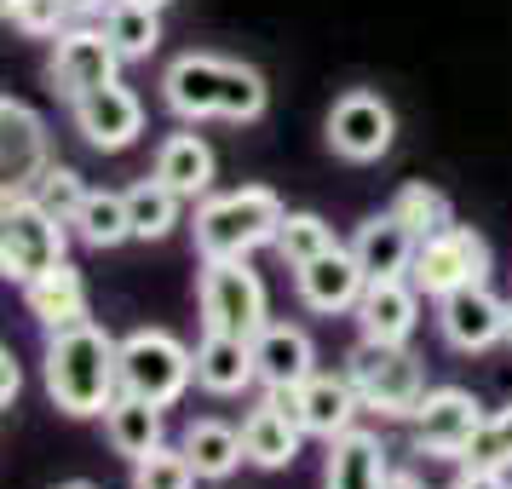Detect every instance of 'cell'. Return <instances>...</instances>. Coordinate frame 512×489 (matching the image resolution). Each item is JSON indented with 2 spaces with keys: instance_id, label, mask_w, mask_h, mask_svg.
Here are the masks:
<instances>
[{
  "instance_id": "obj_14",
  "label": "cell",
  "mask_w": 512,
  "mask_h": 489,
  "mask_svg": "<svg viewBox=\"0 0 512 489\" xmlns=\"http://www.w3.org/2000/svg\"><path fill=\"white\" fill-rule=\"evenodd\" d=\"M294 288H300L305 311H317V317H346V311H357L369 277H363V265H357L351 248H328L323 259H311V265L294 271Z\"/></svg>"
},
{
  "instance_id": "obj_26",
  "label": "cell",
  "mask_w": 512,
  "mask_h": 489,
  "mask_svg": "<svg viewBox=\"0 0 512 489\" xmlns=\"http://www.w3.org/2000/svg\"><path fill=\"white\" fill-rule=\"evenodd\" d=\"M156 179L173 185L185 202L208 196V185H213V150L196 139V133H173V139H162V150H156Z\"/></svg>"
},
{
  "instance_id": "obj_42",
  "label": "cell",
  "mask_w": 512,
  "mask_h": 489,
  "mask_svg": "<svg viewBox=\"0 0 512 489\" xmlns=\"http://www.w3.org/2000/svg\"><path fill=\"white\" fill-rule=\"evenodd\" d=\"M64 489H93V484H64Z\"/></svg>"
},
{
  "instance_id": "obj_16",
  "label": "cell",
  "mask_w": 512,
  "mask_h": 489,
  "mask_svg": "<svg viewBox=\"0 0 512 489\" xmlns=\"http://www.w3.org/2000/svg\"><path fill=\"white\" fill-rule=\"evenodd\" d=\"M415 248H420V236L409 231L392 208L374 213V219H363L357 236H351V254H357V265H363V277L369 282L409 277V271H415Z\"/></svg>"
},
{
  "instance_id": "obj_6",
  "label": "cell",
  "mask_w": 512,
  "mask_h": 489,
  "mask_svg": "<svg viewBox=\"0 0 512 489\" xmlns=\"http://www.w3.org/2000/svg\"><path fill=\"white\" fill-rule=\"evenodd\" d=\"M196 305H202V328H213V334H242V340H254L259 328L271 323L265 282L248 271V259H202Z\"/></svg>"
},
{
  "instance_id": "obj_5",
  "label": "cell",
  "mask_w": 512,
  "mask_h": 489,
  "mask_svg": "<svg viewBox=\"0 0 512 489\" xmlns=\"http://www.w3.org/2000/svg\"><path fill=\"white\" fill-rule=\"evenodd\" d=\"M116 369H121V392L150 397L156 409H173L185 386L196 380V351H185L167 328H133L116 351Z\"/></svg>"
},
{
  "instance_id": "obj_9",
  "label": "cell",
  "mask_w": 512,
  "mask_h": 489,
  "mask_svg": "<svg viewBox=\"0 0 512 489\" xmlns=\"http://www.w3.org/2000/svg\"><path fill=\"white\" fill-rule=\"evenodd\" d=\"M116 70H121V52L104 29H64V35H58V52H52V64H47V81H52L58 98L75 104V98L110 87Z\"/></svg>"
},
{
  "instance_id": "obj_31",
  "label": "cell",
  "mask_w": 512,
  "mask_h": 489,
  "mask_svg": "<svg viewBox=\"0 0 512 489\" xmlns=\"http://www.w3.org/2000/svg\"><path fill=\"white\" fill-rule=\"evenodd\" d=\"M392 213L420 236V242L455 225V213H449V196H443V190H432V185H403V190L392 196Z\"/></svg>"
},
{
  "instance_id": "obj_20",
  "label": "cell",
  "mask_w": 512,
  "mask_h": 489,
  "mask_svg": "<svg viewBox=\"0 0 512 489\" xmlns=\"http://www.w3.org/2000/svg\"><path fill=\"white\" fill-rule=\"evenodd\" d=\"M259 380V363H254V340H242V334H202V346H196V386L208 397H236L248 392Z\"/></svg>"
},
{
  "instance_id": "obj_29",
  "label": "cell",
  "mask_w": 512,
  "mask_h": 489,
  "mask_svg": "<svg viewBox=\"0 0 512 489\" xmlns=\"http://www.w3.org/2000/svg\"><path fill=\"white\" fill-rule=\"evenodd\" d=\"M75 231L81 242H93V248H121L127 236H133V213H127V190H93L81 213H75Z\"/></svg>"
},
{
  "instance_id": "obj_27",
  "label": "cell",
  "mask_w": 512,
  "mask_h": 489,
  "mask_svg": "<svg viewBox=\"0 0 512 489\" xmlns=\"http://www.w3.org/2000/svg\"><path fill=\"white\" fill-rule=\"evenodd\" d=\"M127 213H133V236H139V242H162V236H173V225H179L185 196L173 185H162V179H139V185L127 190Z\"/></svg>"
},
{
  "instance_id": "obj_25",
  "label": "cell",
  "mask_w": 512,
  "mask_h": 489,
  "mask_svg": "<svg viewBox=\"0 0 512 489\" xmlns=\"http://www.w3.org/2000/svg\"><path fill=\"white\" fill-rule=\"evenodd\" d=\"M179 449L190 455V466H196L208 484H225L236 466L248 461L242 432H236V426H225V420H190L185 438H179Z\"/></svg>"
},
{
  "instance_id": "obj_2",
  "label": "cell",
  "mask_w": 512,
  "mask_h": 489,
  "mask_svg": "<svg viewBox=\"0 0 512 489\" xmlns=\"http://www.w3.org/2000/svg\"><path fill=\"white\" fill-rule=\"evenodd\" d=\"M288 208L277 202V190L242 185L225 196H202L196 202V254L202 259H248L254 248H271L282 231Z\"/></svg>"
},
{
  "instance_id": "obj_37",
  "label": "cell",
  "mask_w": 512,
  "mask_h": 489,
  "mask_svg": "<svg viewBox=\"0 0 512 489\" xmlns=\"http://www.w3.org/2000/svg\"><path fill=\"white\" fill-rule=\"evenodd\" d=\"M449 489H512L507 472H484V466H461V478Z\"/></svg>"
},
{
  "instance_id": "obj_22",
  "label": "cell",
  "mask_w": 512,
  "mask_h": 489,
  "mask_svg": "<svg viewBox=\"0 0 512 489\" xmlns=\"http://www.w3.org/2000/svg\"><path fill=\"white\" fill-rule=\"evenodd\" d=\"M363 409V397L351 386V374H311L300 386V420H305V438H340L351 432V420Z\"/></svg>"
},
{
  "instance_id": "obj_17",
  "label": "cell",
  "mask_w": 512,
  "mask_h": 489,
  "mask_svg": "<svg viewBox=\"0 0 512 489\" xmlns=\"http://www.w3.org/2000/svg\"><path fill=\"white\" fill-rule=\"evenodd\" d=\"M219 93H225V58H208V52H185L162 75V98L179 121L219 116Z\"/></svg>"
},
{
  "instance_id": "obj_28",
  "label": "cell",
  "mask_w": 512,
  "mask_h": 489,
  "mask_svg": "<svg viewBox=\"0 0 512 489\" xmlns=\"http://www.w3.org/2000/svg\"><path fill=\"white\" fill-rule=\"evenodd\" d=\"M156 12L162 6H144V0H116L104 12V35L116 41L121 58H150V52L162 47V18Z\"/></svg>"
},
{
  "instance_id": "obj_12",
  "label": "cell",
  "mask_w": 512,
  "mask_h": 489,
  "mask_svg": "<svg viewBox=\"0 0 512 489\" xmlns=\"http://www.w3.org/2000/svg\"><path fill=\"white\" fill-rule=\"evenodd\" d=\"M438 334L455 351H489L507 340V300L489 294V282H472V288H455L438 300Z\"/></svg>"
},
{
  "instance_id": "obj_32",
  "label": "cell",
  "mask_w": 512,
  "mask_h": 489,
  "mask_svg": "<svg viewBox=\"0 0 512 489\" xmlns=\"http://www.w3.org/2000/svg\"><path fill=\"white\" fill-rule=\"evenodd\" d=\"M455 466H484V472H512V409L484 415V426L472 432Z\"/></svg>"
},
{
  "instance_id": "obj_23",
  "label": "cell",
  "mask_w": 512,
  "mask_h": 489,
  "mask_svg": "<svg viewBox=\"0 0 512 489\" xmlns=\"http://www.w3.org/2000/svg\"><path fill=\"white\" fill-rule=\"evenodd\" d=\"M104 438H110L116 455L144 461V455H156V449H162V409H156L150 397L116 392V397H110V409H104Z\"/></svg>"
},
{
  "instance_id": "obj_18",
  "label": "cell",
  "mask_w": 512,
  "mask_h": 489,
  "mask_svg": "<svg viewBox=\"0 0 512 489\" xmlns=\"http://www.w3.org/2000/svg\"><path fill=\"white\" fill-rule=\"evenodd\" d=\"M392 484V461L386 443L374 432H340L328 438V461H323V489H386Z\"/></svg>"
},
{
  "instance_id": "obj_8",
  "label": "cell",
  "mask_w": 512,
  "mask_h": 489,
  "mask_svg": "<svg viewBox=\"0 0 512 489\" xmlns=\"http://www.w3.org/2000/svg\"><path fill=\"white\" fill-rule=\"evenodd\" d=\"M484 426L478 397L461 386H438V392L420 397V409L409 415V438L420 455H438V461H461V449L472 443V432Z\"/></svg>"
},
{
  "instance_id": "obj_19",
  "label": "cell",
  "mask_w": 512,
  "mask_h": 489,
  "mask_svg": "<svg viewBox=\"0 0 512 489\" xmlns=\"http://www.w3.org/2000/svg\"><path fill=\"white\" fill-rule=\"evenodd\" d=\"M254 363H259V386H305L317 374V346L311 334L294 323H265L254 334Z\"/></svg>"
},
{
  "instance_id": "obj_15",
  "label": "cell",
  "mask_w": 512,
  "mask_h": 489,
  "mask_svg": "<svg viewBox=\"0 0 512 489\" xmlns=\"http://www.w3.org/2000/svg\"><path fill=\"white\" fill-rule=\"evenodd\" d=\"M351 317H357V328H363V340H392V346H409V334H415V323H420V288H415V277L369 282Z\"/></svg>"
},
{
  "instance_id": "obj_36",
  "label": "cell",
  "mask_w": 512,
  "mask_h": 489,
  "mask_svg": "<svg viewBox=\"0 0 512 489\" xmlns=\"http://www.w3.org/2000/svg\"><path fill=\"white\" fill-rule=\"evenodd\" d=\"M64 18H70L64 0H6V24L24 29V35H35V41L64 35Z\"/></svg>"
},
{
  "instance_id": "obj_39",
  "label": "cell",
  "mask_w": 512,
  "mask_h": 489,
  "mask_svg": "<svg viewBox=\"0 0 512 489\" xmlns=\"http://www.w3.org/2000/svg\"><path fill=\"white\" fill-rule=\"evenodd\" d=\"M64 6H70V18H104L116 0H64Z\"/></svg>"
},
{
  "instance_id": "obj_10",
  "label": "cell",
  "mask_w": 512,
  "mask_h": 489,
  "mask_svg": "<svg viewBox=\"0 0 512 489\" xmlns=\"http://www.w3.org/2000/svg\"><path fill=\"white\" fill-rule=\"evenodd\" d=\"M47 167L52 156H47L41 116L18 98H0V196H29Z\"/></svg>"
},
{
  "instance_id": "obj_1",
  "label": "cell",
  "mask_w": 512,
  "mask_h": 489,
  "mask_svg": "<svg viewBox=\"0 0 512 489\" xmlns=\"http://www.w3.org/2000/svg\"><path fill=\"white\" fill-rule=\"evenodd\" d=\"M121 340H110L98 323H75L47 334V357H41V380H47V397L64 409V415L87 420L104 415L110 397L121 392V369H116Z\"/></svg>"
},
{
  "instance_id": "obj_38",
  "label": "cell",
  "mask_w": 512,
  "mask_h": 489,
  "mask_svg": "<svg viewBox=\"0 0 512 489\" xmlns=\"http://www.w3.org/2000/svg\"><path fill=\"white\" fill-rule=\"evenodd\" d=\"M24 392V374H18V357H12V346L0 351V403L12 409V397Z\"/></svg>"
},
{
  "instance_id": "obj_21",
  "label": "cell",
  "mask_w": 512,
  "mask_h": 489,
  "mask_svg": "<svg viewBox=\"0 0 512 489\" xmlns=\"http://www.w3.org/2000/svg\"><path fill=\"white\" fill-rule=\"evenodd\" d=\"M24 305H29V317L47 328V334L75 328V323H93V317H87V282H81V271H75L70 259L52 265L47 277L24 282Z\"/></svg>"
},
{
  "instance_id": "obj_43",
  "label": "cell",
  "mask_w": 512,
  "mask_h": 489,
  "mask_svg": "<svg viewBox=\"0 0 512 489\" xmlns=\"http://www.w3.org/2000/svg\"><path fill=\"white\" fill-rule=\"evenodd\" d=\"M144 6H167V0H144Z\"/></svg>"
},
{
  "instance_id": "obj_30",
  "label": "cell",
  "mask_w": 512,
  "mask_h": 489,
  "mask_svg": "<svg viewBox=\"0 0 512 489\" xmlns=\"http://www.w3.org/2000/svg\"><path fill=\"white\" fill-rule=\"evenodd\" d=\"M271 248L282 254V265H288V271H300V265H311V259H323L328 248H340V242H334V231H328L323 213H288Z\"/></svg>"
},
{
  "instance_id": "obj_24",
  "label": "cell",
  "mask_w": 512,
  "mask_h": 489,
  "mask_svg": "<svg viewBox=\"0 0 512 489\" xmlns=\"http://www.w3.org/2000/svg\"><path fill=\"white\" fill-rule=\"evenodd\" d=\"M300 438H305V426H300L294 415H282L271 397H265L254 415L242 420V449H248V461L265 466V472L294 466V455H300Z\"/></svg>"
},
{
  "instance_id": "obj_40",
  "label": "cell",
  "mask_w": 512,
  "mask_h": 489,
  "mask_svg": "<svg viewBox=\"0 0 512 489\" xmlns=\"http://www.w3.org/2000/svg\"><path fill=\"white\" fill-rule=\"evenodd\" d=\"M386 489H426V484H420L415 472H392V484H386Z\"/></svg>"
},
{
  "instance_id": "obj_35",
  "label": "cell",
  "mask_w": 512,
  "mask_h": 489,
  "mask_svg": "<svg viewBox=\"0 0 512 489\" xmlns=\"http://www.w3.org/2000/svg\"><path fill=\"white\" fill-rule=\"evenodd\" d=\"M29 196H35L41 208H52L58 219H64V225H75V213H81V202H87L93 190H87V179H81L75 167L58 162V167H47V173H41V185L29 190Z\"/></svg>"
},
{
  "instance_id": "obj_33",
  "label": "cell",
  "mask_w": 512,
  "mask_h": 489,
  "mask_svg": "<svg viewBox=\"0 0 512 489\" xmlns=\"http://www.w3.org/2000/svg\"><path fill=\"white\" fill-rule=\"evenodd\" d=\"M265 75L248 64H225V93H219V116L225 121H259L265 116Z\"/></svg>"
},
{
  "instance_id": "obj_7",
  "label": "cell",
  "mask_w": 512,
  "mask_h": 489,
  "mask_svg": "<svg viewBox=\"0 0 512 489\" xmlns=\"http://www.w3.org/2000/svg\"><path fill=\"white\" fill-rule=\"evenodd\" d=\"M415 288L420 294H455V288H472V282H489V242L472 225H449V231L426 236L415 248Z\"/></svg>"
},
{
  "instance_id": "obj_4",
  "label": "cell",
  "mask_w": 512,
  "mask_h": 489,
  "mask_svg": "<svg viewBox=\"0 0 512 489\" xmlns=\"http://www.w3.org/2000/svg\"><path fill=\"white\" fill-rule=\"evenodd\" d=\"M70 259V225L35 196H6L0 202V271L12 282L47 277L52 265Z\"/></svg>"
},
{
  "instance_id": "obj_34",
  "label": "cell",
  "mask_w": 512,
  "mask_h": 489,
  "mask_svg": "<svg viewBox=\"0 0 512 489\" xmlns=\"http://www.w3.org/2000/svg\"><path fill=\"white\" fill-rule=\"evenodd\" d=\"M196 466H190L185 449H156V455H144V461H133V489H196Z\"/></svg>"
},
{
  "instance_id": "obj_13",
  "label": "cell",
  "mask_w": 512,
  "mask_h": 489,
  "mask_svg": "<svg viewBox=\"0 0 512 489\" xmlns=\"http://www.w3.org/2000/svg\"><path fill=\"white\" fill-rule=\"evenodd\" d=\"M75 133L93 144V150H127V144H139L144 133V104L139 93H127L121 81H110V87H98V93L75 98Z\"/></svg>"
},
{
  "instance_id": "obj_3",
  "label": "cell",
  "mask_w": 512,
  "mask_h": 489,
  "mask_svg": "<svg viewBox=\"0 0 512 489\" xmlns=\"http://www.w3.org/2000/svg\"><path fill=\"white\" fill-rule=\"evenodd\" d=\"M346 374L357 397H363V409L386 420H409L420 409V397H426V369H420V357L409 346H392V340H357L346 357Z\"/></svg>"
},
{
  "instance_id": "obj_41",
  "label": "cell",
  "mask_w": 512,
  "mask_h": 489,
  "mask_svg": "<svg viewBox=\"0 0 512 489\" xmlns=\"http://www.w3.org/2000/svg\"><path fill=\"white\" fill-rule=\"evenodd\" d=\"M507 346H512V300H507Z\"/></svg>"
},
{
  "instance_id": "obj_11",
  "label": "cell",
  "mask_w": 512,
  "mask_h": 489,
  "mask_svg": "<svg viewBox=\"0 0 512 489\" xmlns=\"http://www.w3.org/2000/svg\"><path fill=\"white\" fill-rule=\"evenodd\" d=\"M397 139V116L380 93H346L328 110V144L346 162H380Z\"/></svg>"
}]
</instances>
